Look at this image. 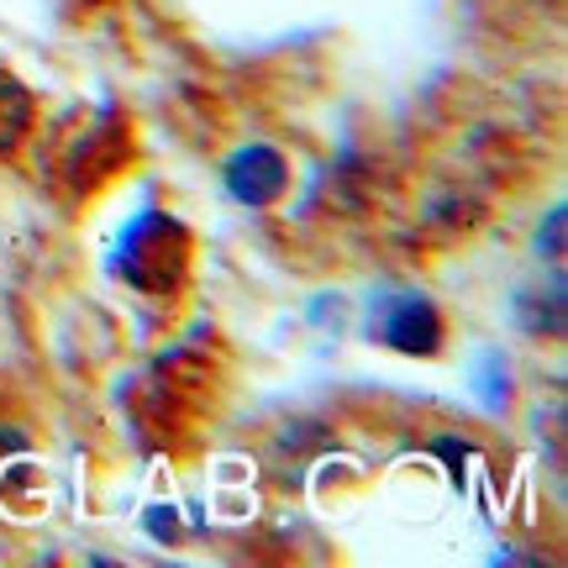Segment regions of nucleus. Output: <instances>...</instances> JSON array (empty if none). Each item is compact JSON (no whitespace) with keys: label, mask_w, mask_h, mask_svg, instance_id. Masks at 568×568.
<instances>
[{"label":"nucleus","mask_w":568,"mask_h":568,"mask_svg":"<svg viewBox=\"0 0 568 568\" xmlns=\"http://www.w3.org/2000/svg\"><path fill=\"white\" fill-rule=\"evenodd\" d=\"M379 343L395 347V353H406V358H437L447 343L437 301H426V295H395V301H385Z\"/></svg>","instance_id":"obj_1"},{"label":"nucleus","mask_w":568,"mask_h":568,"mask_svg":"<svg viewBox=\"0 0 568 568\" xmlns=\"http://www.w3.org/2000/svg\"><path fill=\"white\" fill-rule=\"evenodd\" d=\"M226 190H232V201L237 205H274L290 190V163H284L280 148H268V142H247V148H237L232 159H226L222 169Z\"/></svg>","instance_id":"obj_2"},{"label":"nucleus","mask_w":568,"mask_h":568,"mask_svg":"<svg viewBox=\"0 0 568 568\" xmlns=\"http://www.w3.org/2000/svg\"><path fill=\"white\" fill-rule=\"evenodd\" d=\"M27 132H32V90L11 69H0V159L17 153Z\"/></svg>","instance_id":"obj_3"}]
</instances>
